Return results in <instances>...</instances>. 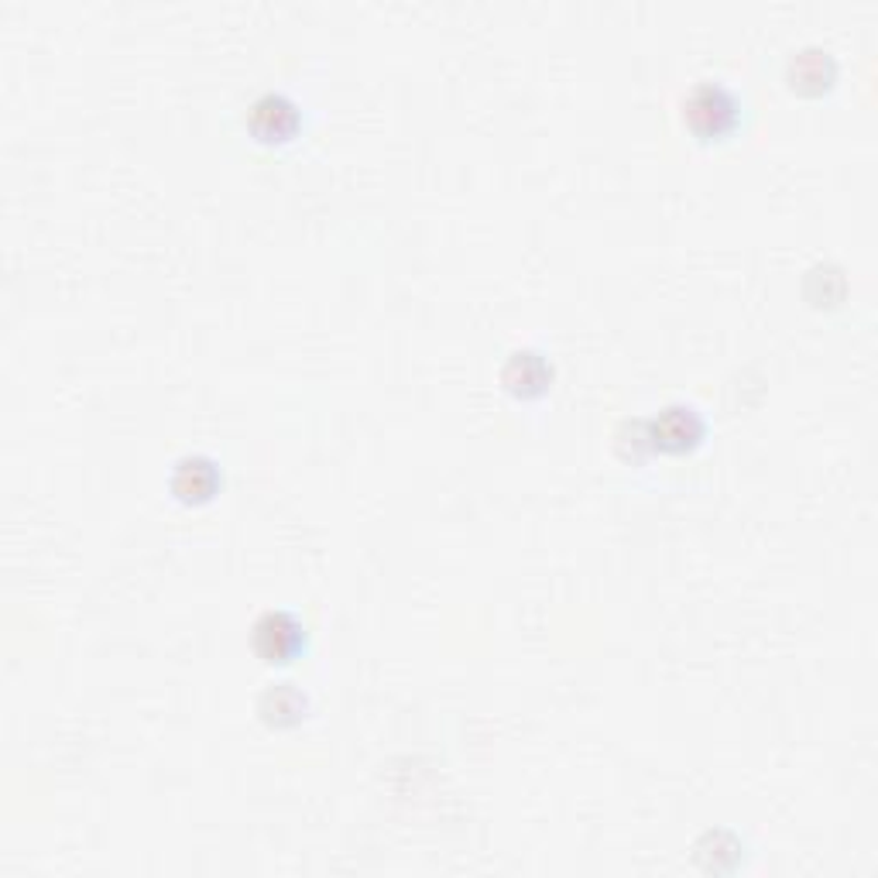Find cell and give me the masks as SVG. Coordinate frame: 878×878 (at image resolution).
Here are the masks:
<instances>
[{
  "label": "cell",
  "mask_w": 878,
  "mask_h": 878,
  "mask_svg": "<svg viewBox=\"0 0 878 878\" xmlns=\"http://www.w3.org/2000/svg\"><path fill=\"white\" fill-rule=\"evenodd\" d=\"M687 121L693 124V131L700 134H721L724 127L734 124V113H738V103L734 97L718 87V82H700L693 87V93L687 97Z\"/></svg>",
  "instance_id": "1"
},
{
  "label": "cell",
  "mask_w": 878,
  "mask_h": 878,
  "mask_svg": "<svg viewBox=\"0 0 878 878\" xmlns=\"http://www.w3.org/2000/svg\"><path fill=\"white\" fill-rule=\"evenodd\" d=\"M302 642L299 621L286 611H268L254 621V648L268 659V663H286Z\"/></svg>",
  "instance_id": "2"
},
{
  "label": "cell",
  "mask_w": 878,
  "mask_h": 878,
  "mask_svg": "<svg viewBox=\"0 0 878 878\" xmlns=\"http://www.w3.org/2000/svg\"><path fill=\"white\" fill-rule=\"evenodd\" d=\"M251 124H254V131L265 134V137H271V134L281 137L286 131H292V124H296V107L286 97L268 93V97H262L258 103L251 107Z\"/></svg>",
  "instance_id": "3"
},
{
  "label": "cell",
  "mask_w": 878,
  "mask_h": 878,
  "mask_svg": "<svg viewBox=\"0 0 878 878\" xmlns=\"http://www.w3.org/2000/svg\"><path fill=\"white\" fill-rule=\"evenodd\" d=\"M173 485L182 498H207L216 485V470L203 457H186L173 477Z\"/></svg>",
  "instance_id": "4"
},
{
  "label": "cell",
  "mask_w": 878,
  "mask_h": 878,
  "mask_svg": "<svg viewBox=\"0 0 878 878\" xmlns=\"http://www.w3.org/2000/svg\"><path fill=\"white\" fill-rule=\"evenodd\" d=\"M656 436L669 446H683L700 436V419L693 409H666L663 422H656Z\"/></svg>",
  "instance_id": "5"
}]
</instances>
